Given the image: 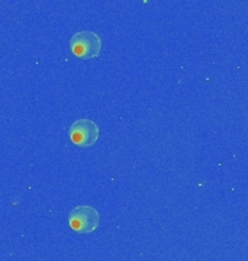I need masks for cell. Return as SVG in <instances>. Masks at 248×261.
Segmentation results:
<instances>
[{
	"mask_svg": "<svg viewBox=\"0 0 248 261\" xmlns=\"http://www.w3.org/2000/svg\"><path fill=\"white\" fill-rule=\"evenodd\" d=\"M68 135L74 145L92 147L99 140L101 130L96 122H93L92 119H79L73 122V125L70 126Z\"/></svg>",
	"mask_w": 248,
	"mask_h": 261,
	"instance_id": "cell-3",
	"label": "cell"
},
{
	"mask_svg": "<svg viewBox=\"0 0 248 261\" xmlns=\"http://www.w3.org/2000/svg\"><path fill=\"white\" fill-rule=\"evenodd\" d=\"M70 48L77 58L82 60L96 58L101 54L102 39L93 31H79L70 39Z\"/></svg>",
	"mask_w": 248,
	"mask_h": 261,
	"instance_id": "cell-1",
	"label": "cell"
},
{
	"mask_svg": "<svg viewBox=\"0 0 248 261\" xmlns=\"http://www.w3.org/2000/svg\"><path fill=\"white\" fill-rule=\"evenodd\" d=\"M99 221H101L99 212L93 206H76L68 214V225L76 232H93L99 226Z\"/></svg>",
	"mask_w": 248,
	"mask_h": 261,
	"instance_id": "cell-2",
	"label": "cell"
}]
</instances>
